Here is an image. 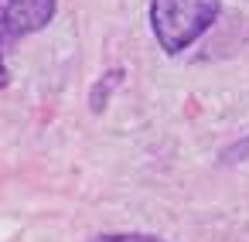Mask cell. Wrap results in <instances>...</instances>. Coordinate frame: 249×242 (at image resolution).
Segmentation results:
<instances>
[{
  "mask_svg": "<svg viewBox=\"0 0 249 242\" xmlns=\"http://www.w3.org/2000/svg\"><path fill=\"white\" fill-rule=\"evenodd\" d=\"M222 11V0H150L147 21L164 55L188 52Z\"/></svg>",
  "mask_w": 249,
  "mask_h": 242,
  "instance_id": "obj_1",
  "label": "cell"
},
{
  "mask_svg": "<svg viewBox=\"0 0 249 242\" xmlns=\"http://www.w3.org/2000/svg\"><path fill=\"white\" fill-rule=\"evenodd\" d=\"M58 0H0V89H7V48L28 35L45 31L55 21Z\"/></svg>",
  "mask_w": 249,
  "mask_h": 242,
  "instance_id": "obj_2",
  "label": "cell"
},
{
  "mask_svg": "<svg viewBox=\"0 0 249 242\" xmlns=\"http://www.w3.org/2000/svg\"><path fill=\"white\" fill-rule=\"evenodd\" d=\"M89 242H167L160 235H147V232H99Z\"/></svg>",
  "mask_w": 249,
  "mask_h": 242,
  "instance_id": "obj_3",
  "label": "cell"
}]
</instances>
